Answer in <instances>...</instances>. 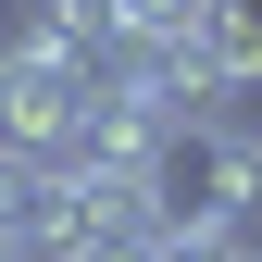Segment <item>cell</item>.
<instances>
[{"mask_svg":"<svg viewBox=\"0 0 262 262\" xmlns=\"http://www.w3.org/2000/svg\"><path fill=\"white\" fill-rule=\"evenodd\" d=\"M150 200H162V237H175V225H250V200H262V125L187 113L175 138L150 150Z\"/></svg>","mask_w":262,"mask_h":262,"instance_id":"obj_1","label":"cell"},{"mask_svg":"<svg viewBox=\"0 0 262 262\" xmlns=\"http://www.w3.org/2000/svg\"><path fill=\"white\" fill-rule=\"evenodd\" d=\"M100 100V62H75V50H50L38 25H13L0 38V150H62L75 138V113Z\"/></svg>","mask_w":262,"mask_h":262,"instance_id":"obj_2","label":"cell"},{"mask_svg":"<svg viewBox=\"0 0 262 262\" xmlns=\"http://www.w3.org/2000/svg\"><path fill=\"white\" fill-rule=\"evenodd\" d=\"M62 237V162L0 150V250H50Z\"/></svg>","mask_w":262,"mask_h":262,"instance_id":"obj_3","label":"cell"},{"mask_svg":"<svg viewBox=\"0 0 262 262\" xmlns=\"http://www.w3.org/2000/svg\"><path fill=\"white\" fill-rule=\"evenodd\" d=\"M113 13H125V50H175L212 0H113Z\"/></svg>","mask_w":262,"mask_h":262,"instance_id":"obj_4","label":"cell"},{"mask_svg":"<svg viewBox=\"0 0 262 262\" xmlns=\"http://www.w3.org/2000/svg\"><path fill=\"white\" fill-rule=\"evenodd\" d=\"M150 262H262V237H250V225H175Z\"/></svg>","mask_w":262,"mask_h":262,"instance_id":"obj_5","label":"cell"}]
</instances>
